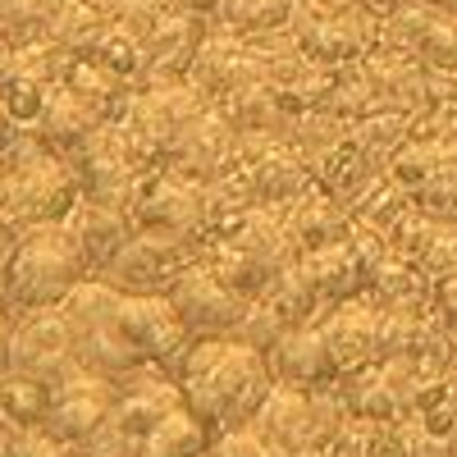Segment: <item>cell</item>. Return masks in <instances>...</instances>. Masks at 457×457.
<instances>
[{"label":"cell","instance_id":"cell-30","mask_svg":"<svg viewBox=\"0 0 457 457\" xmlns=\"http://www.w3.org/2000/svg\"><path fill=\"white\" fill-rule=\"evenodd\" d=\"M293 10H297V0H220L211 14V28L256 42V37H270V32L288 28Z\"/></svg>","mask_w":457,"mask_h":457},{"label":"cell","instance_id":"cell-4","mask_svg":"<svg viewBox=\"0 0 457 457\" xmlns=\"http://www.w3.org/2000/svg\"><path fill=\"white\" fill-rule=\"evenodd\" d=\"M73 170L83 179V197H96V202H110V206H124L133 202L137 183L161 170L165 161L156 156V146H151L129 120H110L101 124L79 151H73Z\"/></svg>","mask_w":457,"mask_h":457},{"label":"cell","instance_id":"cell-26","mask_svg":"<svg viewBox=\"0 0 457 457\" xmlns=\"http://www.w3.org/2000/svg\"><path fill=\"white\" fill-rule=\"evenodd\" d=\"M101 124H105L101 114L60 83V87L51 92L46 110H42V120H37V129H32L28 137H37L42 146H51L55 156H73V151H79Z\"/></svg>","mask_w":457,"mask_h":457},{"label":"cell","instance_id":"cell-1","mask_svg":"<svg viewBox=\"0 0 457 457\" xmlns=\"http://www.w3.org/2000/svg\"><path fill=\"white\" fill-rule=\"evenodd\" d=\"M183 407L206 421L211 435L252 426L265 394L275 389L270 357L243 338H193V348L174 366Z\"/></svg>","mask_w":457,"mask_h":457},{"label":"cell","instance_id":"cell-37","mask_svg":"<svg viewBox=\"0 0 457 457\" xmlns=\"http://www.w3.org/2000/svg\"><path fill=\"white\" fill-rule=\"evenodd\" d=\"M87 60H96V64L110 69V73H120L124 83L142 87V73H146V42H142L137 32H129L124 23H110L105 37L92 46Z\"/></svg>","mask_w":457,"mask_h":457},{"label":"cell","instance_id":"cell-35","mask_svg":"<svg viewBox=\"0 0 457 457\" xmlns=\"http://www.w3.org/2000/svg\"><path fill=\"white\" fill-rule=\"evenodd\" d=\"M46 407H51V385H46V379L23 375V370H5V375H0V411H5L10 426L42 430Z\"/></svg>","mask_w":457,"mask_h":457},{"label":"cell","instance_id":"cell-6","mask_svg":"<svg viewBox=\"0 0 457 457\" xmlns=\"http://www.w3.org/2000/svg\"><path fill=\"white\" fill-rule=\"evenodd\" d=\"M129 220L133 228H161V234L202 243L211 234V193L206 183L161 165L137 183V193L129 202Z\"/></svg>","mask_w":457,"mask_h":457},{"label":"cell","instance_id":"cell-49","mask_svg":"<svg viewBox=\"0 0 457 457\" xmlns=\"http://www.w3.org/2000/svg\"><path fill=\"white\" fill-rule=\"evenodd\" d=\"M14 247H19V228H14L5 215H0V288H5V270H10Z\"/></svg>","mask_w":457,"mask_h":457},{"label":"cell","instance_id":"cell-22","mask_svg":"<svg viewBox=\"0 0 457 457\" xmlns=\"http://www.w3.org/2000/svg\"><path fill=\"white\" fill-rule=\"evenodd\" d=\"M64 224L73 228V238H79L92 275H101L105 265L120 256V247L137 234L133 220L124 206H110V202H96V197H79L73 202V211L64 215Z\"/></svg>","mask_w":457,"mask_h":457},{"label":"cell","instance_id":"cell-7","mask_svg":"<svg viewBox=\"0 0 457 457\" xmlns=\"http://www.w3.org/2000/svg\"><path fill=\"white\" fill-rule=\"evenodd\" d=\"M197 247L193 238H179V234H161V228H137V234L120 247L101 279L114 284L120 293H170L174 279L197 261Z\"/></svg>","mask_w":457,"mask_h":457},{"label":"cell","instance_id":"cell-53","mask_svg":"<svg viewBox=\"0 0 457 457\" xmlns=\"http://www.w3.org/2000/svg\"><path fill=\"white\" fill-rule=\"evenodd\" d=\"M366 5H370V10H379V14H389L394 5H403V0H366Z\"/></svg>","mask_w":457,"mask_h":457},{"label":"cell","instance_id":"cell-21","mask_svg":"<svg viewBox=\"0 0 457 457\" xmlns=\"http://www.w3.org/2000/svg\"><path fill=\"white\" fill-rule=\"evenodd\" d=\"M279 211H284V228H288V243L297 247V256L320 252V247H334V243H348V238L357 234L353 211L343 206L338 197L320 193V187L302 193L297 202H288V206H279Z\"/></svg>","mask_w":457,"mask_h":457},{"label":"cell","instance_id":"cell-13","mask_svg":"<svg viewBox=\"0 0 457 457\" xmlns=\"http://www.w3.org/2000/svg\"><path fill=\"white\" fill-rule=\"evenodd\" d=\"M238 161H243V133L234 129V120H228L220 105H206L197 120L179 133V142L165 156L170 170L197 179V183L224 179L228 170H238Z\"/></svg>","mask_w":457,"mask_h":457},{"label":"cell","instance_id":"cell-46","mask_svg":"<svg viewBox=\"0 0 457 457\" xmlns=\"http://www.w3.org/2000/svg\"><path fill=\"white\" fill-rule=\"evenodd\" d=\"M430 312L457 334V275L435 279V288H430Z\"/></svg>","mask_w":457,"mask_h":457},{"label":"cell","instance_id":"cell-2","mask_svg":"<svg viewBox=\"0 0 457 457\" xmlns=\"http://www.w3.org/2000/svg\"><path fill=\"white\" fill-rule=\"evenodd\" d=\"M92 275V265L73 238V228L64 220L55 224H32L19 234V247L10 256L5 270V288L0 302L23 316V312H42V307H60V302Z\"/></svg>","mask_w":457,"mask_h":457},{"label":"cell","instance_id":"cell-12","mask_svg":"<svg viewBox=\"0 0 457 457\" xmlns=\"http://www.w3.org/2000/svg\"><path fill=\"white\" fill-rule=\"evenodd\" d=\"M120 403V379H105V375H92V370H73L64 375L60 385L51 389V407H46V421L42 430L55 439V444H83L105 416Z\"/></svg>","mask_w":457,"mask_h":457},{"label":"cell","instance_id":"cell-23","mask_svg":"<svg viewBox=\"0 0 457 457\" xmlns=\"http://www.w3.org/2000/svg\"><path fill=\"white\" fill-rule=\"evenodd\" d=\"M389 243L421 265V270L430 275V284L444 279V275H457V224L435 220V215H426L421 206H416V211L394 228Z\"/></svg>","mask_w":457,"mask_h":457},{"label":"cell","instance_id":"cell-33","mask_svg":"<svg viewBox=\"0 0 457 457\" xmlns=\"http://www.w3.org/2000/svg\"><path fill=\"white\" fill-rule=\"evenodd\" d=\"M457 165V146L448 142V137H435V133H411L407 137V146L394 156V165H389V174L403 183V187H411V193H421V187L430 183V179H439L444 170H453Z\"/></svg>","mask_w":457,"mask_h":457},{"label":"cell","instance_id":"cell-8","mask_svg":"<svg viewBox=\"0 0 457 457\" xmlns=\"http://www.w3.org/2000/svg\"><path fill=\"white\" fill-rule=\"evenodd\" d=\"M293 42L297 51L325 64V69H343L357 64L379 46V32H385V14L379 10H357V14H316V10H293Z\"/></svg>","mask_w":457,"mask_h":457},{"label":"cell","instance_id":"cell-36","mask_svg":"<svg viewBox=\"0 0 457 457\" xmlns=\"http://www.w3.org/2000/svg\"><path fill=\"white\" fill-rule=\"evenodd\" d=\"M55 87H60V83H42V79H32V73H23V69H14V64H5V73H0V101H5L10 120H14L23 133L37 129V120H42V110H46V101H51Z\"/></svg>","mask_w":457,"mask_h":457},{"label":"cell","instance_id":"cell-55","mask_svg":"<svg viewBox=\"0 0 457 457\" xmlns=\"http://www.w3.org/2000/svg\"><path fill=\"white\" fill-rule=\"evenodd\" d=\"M0 215H5V170H0Z\"/></svg>","mask_w":457,"mask_h":457},{"label":"cell","instance_id":"cell-3","mask_svg":"<svg viewBox=\"0 0 457 457\" xmlns=\"http://www.w3.org/2000/svg\"><path fill=\"white\" fill-rule=\"evenodd\" d=\"M5 220L19 228L32 224H55L73 211V202L83 197V179L73 170L69 156H55L51 146H42L37 137H19V146L5 161Z\"/></svg>","mask_w":457,"mask_h":457},{"label":"cell","instance_id":"cell-54","mask_svg":"<svg viewBox=\"0 0 457 457\" xmlns=\"http://www.w3.org/2000/svg\"><path fill=\"white\" fill-rule=\"evenodd\" d=\"M10 51H14V46L5 42V37H0V73H5V64H10Z\"/></svg>","mask_w":457,"mask_h":457},{"label":"cell","instance_id":"cell-41","mask_svg":"<svg viewBox=\"0 0 457 457\" xmlns=\"http://www.w3.org/2000/svg\"><path fill=\"white\" fill-rule=\"evenodd\" d=\"M325 110H334L338 120H348V124L366 120V114L375 110V92H370V79H366L361 60L357 64H343L334 73V92H329V105Z\"/></svg>","mask_w":457,"mask_h":457},{"label":"cell","instance_id":"cell-52","mask_svg":"<svg viewBox=\"0 0 457 457\" xmlns=\"http://www.w3.org/2000/svg\"><path fill=\"white\" fill-rule=\"evenodd\" d=\"M421 5H430V10H439V14H453V19H457V0H421Z\"/></svg>","mask_w":457,"mask_h":457},{"label":"cell","instance_id":"cell-16","mask_svg":"<svg viewBox=\"0 0 457 457\" xmlns=\"http://www.w3.org/2000/svg\"><path fill=\"white\" fill-rule=\"evenodd\" d=\"M187 79H193L211 101H224L228 92H238V87L265 79V51H261V42H247V37L215 32L211 28L206 46L197 51L193 73H187Z\"/></svg>","mask_w":457,"mask_h":457},{"label":"cell","instance_id":"cell-51","mask_svg":"<svg viewBox=\"0 0 457 457\" xmlns=\"http://www.w3.org/2000/svg\"><path fill=\"white\" fill-rule=\"evenodd\" d=\"M220 0H170V10H187V14H215Z\"/></svg>","mask_w":457,"mask_h":457},{"label":"cell","instance_id":"cell-27","mask_svg":"<svg viewBox=\"0 0 457 457\" xmlns=\"http://www.w3.org/2000/svg\"><path fill=\"white\" fill-rule=\"evenodd\" d=\"M348 211H353V224L357 228H375V234H394V228L416 211V193L411 187H403L394 174H379V179H370L361 193L348 202Z\"/></svg>","mask_w":457,"mask_h":457},{"label":"cell","instance_id":"cell-5","mask_svg":"<svg viewBox=\"0 0 457 457\" xmlns=\"http://www.w3.org/2000/svg\"><path fill=\"white\" fill-rule=\"evenodd\" d=\"M343 421H348V407L338 398V385L297 389V385H279V379H275V389L265 394L261 411L252 416V426L279 453H307V448L329 453Z\"/></svg>","mask_w":457,"mask_h":457},{"label":"cell","instance_id":"cell-9","mask_svg":"<svg viewBox=\"0 0 457 457\" xmlns=\"http://www.w3.org/2000/svg\"><path fill=\"white\" fill-rule=\"evenodd\" d=\"M165 297H170V307L179 312L183 329L193 338H224V334L234 338L238 325L252 312V297H243L238 288H228L215 270H206L202 261L187 265Z\"/></svg>","mask_w":457,"mask_h":457},{"label":"cell","instance_id":"cell-56","mask_svg":"<svg viewBox=\"0 0 457 457\" xmlns=\"http://www.w3.org/2000/svg\"><path fill=\"white\" fill-rule=\"evenodd\" d=\"M0 426H5V411H0Z\"/></svg>","mask_w":457,"mask_h":457},{"label":"cell","instance_id":"cell-28","mask_svg":"<svg viewBox=\"0 0 457 457\" xmlns=\"http://www.w3.org/2000/svg\"><path fill=\"white\" fill-rule=\"evenodd\" d=\"M64 87L79 96V101H87L101 120L110 124V120H124V110H129V101H133V83H124L120 73H110V69H101L96 60H73L69 64V73H64Z\"/></svg>","mask_w":457,"mask_h":457},{"label":"cell","instance_id":"cell-15","mask_svg":"<svg viewBox=\"0 0 457 457\" xmlns=\"http://www.w3.org/2000/svg\"><path fill=\"white\" fill-rule=\"evenodd\" d=\"M366 79H370V92H375V110H398V114H426L439 96L435 79L426 73V64L407 55V51H389V46H375L366 60Z\"/></svg>","mask_w":457,"mask_h":457},{"label":"cell","instance_id":"cell-38","mask_svg":"<svg viewBox=\"0 0 457 457\" xmlns=\"http://www.w3.org/2000/svg\"><path fill=\"white\" fill-rule=\"evenodd\" d=\"M60 0H0V37L10 46H28L51 37Z\"/></svg>","mask_w":457,"mask_h":457},{"label":"cell","instance_id":"cell-17","mask_svg":"<svg viewBox=\"0 0 457 457\" xmlns=\"http://www.w3.org/2000/svg\"><path fill=\"white\" fill-rule=\"evenodd\" d=\"M320 334L334 353V366H338V379L343 375H357L366 366L379 361V307L361 293V297H348L329 307L320 316Z\"/></svg>","mask_w":457,"mask_h":457},{"label":"cell","instance_id":"cell-19","mask_svg":"<svg viewBox=\"0 0 457 457\" xmlns=\"http://www.w3.org/2000/svg\"><path fill=\"white\" fill-rule=\"evenodd\" d=\"M297 275L307 279V288L320 297V307H338L348 297H361L366 284H370V261L366 252L348 238V243H334V247H320V252H307L297 256Z\"/></svg>","mask_w":457,"mask_h":457},{"label":"cell","instance_id":"cell-34","mask_svg":"<svg viewBox=\"0 0 457 457\" xmlns=\"http://www.w3.org/2000/svg\"><path fill=\"white\" fill-rule=\"evenodd\" d=\"M211 439L215 435L206 430V421H197L187 407H174L165 421L142 439V453L137 457H206Z\"/></svg>","mask_w":457,"mask_h":457},{"label":"cell","instance_id":"cell-47","mask_svg":"<svg viewBox=\"0 0 457 457\" xmlns=\"http://www.w3.org/2000/svg\"><path fill=\"white\" fill-rule=\"evenodd\" d=\"M37 439L42 430H19V426H0V457H37Z\"/></svg>","mask_w":457,"mask_h":457},{"label":"cell","instance_id":"cell-18","mask_svg":"<svg viewBox=\"0 0 457 457\" xmlns=\"http://www.w3.org/2000/svg\"><path fill=\"white\" fill-rule=\"evenodd\" d=\"M265 357H270V370H275L279 385H297V389L338 385V366H334V353L320 334V320L284 329Z\"/></svg>","mask_w":457,"mask_h":457},{"label":"cell","instance_id":"cell-20","mask_svg":"<svg viewBox=\"0 0 457 457\" xmlns=\"http://www.w3.org/2000/svg\"><path fill=\"white\" fill-rule=\"evenodd\" d=\"M211 37V14H187L170 10L165 23L146 37V73L142 83H165V79H187L197 51Z\"/></svg>","mask_w":457,"mask_h":457},{"label":"cell","instance_id":"cell-43","mask_svg":"<svg viewBox=\"0 0 457 457\" xmlns=\"http://www.w3.org/2000/svg\"><path fill=\"white\" fill-rule=\"evenodd\" d=\"M110 5V14H114V23H124L129 32H137L142 42L151 32H156L161 23H165V14H170V0H105Z\"/></svg>","mask_w":457,"mask_h":457},{"label":"cell","instance_id":"cell-50","mask_svg":"<svg viewBox=\"0 0 457 457\" xmlns=\"http://www.w3.org/2000/svg\"><path fill=\"white\" fill-rule=\"evenodd\" d=\"M19 137H23V129L10 120V110H5V101H0V161L10 156V151L19 146Z\"/></svg>","mask_w":457,"mask_h":457},{"label":"cell","instance_id":"cell-14","mask_svg":"<svg viewBox=\"0 0 457 457\" xmlns=\"http://www.w3.org/2000/svg\"><path fill=\"white\" fill-rule=\"evenodd\" d=\"M10 370L37 375L55 389L64 375L79 370L73 357V329L64 320L60 307H42V312H23L14 320V353H10Z\"/></svg>","mask_w":457,"mask_h":457},{"label":"cell","instance_id":"cell-40","mask_svg":"<svg viewBox=\"0 0 457 457\" xmlns=\"http://www.w3.org/2000/svg\"><path fill=\"white\" fill-rule=\"evenodd\" d=\"M348 120H338L334 110H307V114H297V124H293V146L302 151L307 161H316L320 151L338 146V142H348Z\"/></svg>","mask_w":457,"mask_h":457},{"label":"cell","instance_id":"cell-24","mask_svg":"<svg viewBox=\"0 0 457 457\" xmlns=\"http://www.w3.org/2000/svg\"><path fill=\"white\" fill-rule=\"evenodd\" d=\"M430 275L416 265L407 252H398L394 243H385L370 256V284L366 297L375 307H430Z\"/></svg>","mask_w":457,"mask_h":457},{"label":"cell","instance_id":"cell-39","mask_svg":"<svg viewBox=\"0 0 457 457\" xmlns=\"http://www.w3.org/2000/svg\"><path fill=\"white\" fill-rule=\"evenodd\" d=\"M426 338V307H379V361L416 357Z\"/></svg>","mask_w":457,"mask_h":457},{"label":"cell","instance_id":"cell-45","mask_svg":"<svg viewBox=\"0 0 457 457\" xmlns=\"http://www.w3.org/2000/svg\"><path fill=\"white\" fill-rule=\"evenodd\" d=\"M416 206H421L426 215H435V220L457 224V165L444 170L439 179H430L421 193H416Z\"/></svg>","mask_w":457,"mask_h":457},{"label":"cell","instance_id":"cell-25","mask_svg":"<svg viewBox=\"0 0 457 457\" xmlns=\"http://www.w3.org/2000/svg\"><path fill=\"white\" fill-rule=\"evenodd\" d=\"M228 120H234V129L243 137H261V142H275V137H293V124H297V114L275 96L270 83H247L238 92H228L224 101H215Z\"/></svg>","mask_w":457,"mask_h":457},{"label":"cell","instance_id":"cell-31","mask_svg":"<svg viewBox=\"0 0 457 457\" xmlns=\"http://www.w3.org/2000/svg\"><path fill=\"white\" fill-rule=\"evenodd\" d=\"M114 23L105 0H60L55 23H51V42H60L73 60L92 55V46L105 37V28Z\"/></svg>","mask_w":457,"mask_h":457},{"label":"cell","instance_id":"cell-44","mask_svg":"<svg viewBox=\"0 0 457 457\" xmlns=\"http://www.w3.org/2000/svg\"><path fill=\"white\" fill-rule=\"evenodd\" d=\"M403 430H407L411 457H457V430H439V426L421 421V416H407Z\"/></svg>","mask_w":457,"mask_h":457},{"label":"cell","instance_id":"cell-29","mask_svg":"<svg viewBox=\"0 0 457 457\" xmlns=\"http://www.w3.org/2000/svg\"><path fill=\"white\" fill-rule=\"evenodd\" d=\"M411 129H416L411 114H398V110H370L366 120H357V124L348 129V142L361 151V156H366L379 174H389V165H394L398 151L407 146Z\"/></svg>","mask_w":457,"mask_h":457},{"label":"cell","instance_id":"cell-10","mask_svg":"<svg viewBox=\"0 0 457 457\" xmlns=\"http://www.w3.org/2000/svg\"><path fill=\"white\" fill-rule=\"evenodd\" d=\"M114 325H120V334L133 343V353L146 366H161L170 375L183 361V353L193 348V334L183 329V320L170 307L165 293H124L120 312H114Z\"/></svg>","mask_w":457,"mask_h":457},{"label":"cell","instance_id":"cell-42","mask_svg":"<svg viewBox=\"0 0 457 457\" xmlns=\"http://www.w3.org/2000/svg\"><path fill=\"white\" fill-rule=\"evenodd\" d=\"M206 457H288V453H279L256 426H238V430L215 435L211 448H206Z\"/></svg>","mask_w":457,"mask_h":457},{"label":"cell","instance_id":"cell-48","mask_svg":"<svg viewBox=\"0 0 457 457\" xmlns=\"http://www.w3.org/2000/svg\"><path fill=\"white\" fill-rule=\"evenodd\" d=\"M14 312L5 307V302H0V375L10 370V353H14Z\"/></svg>","mask_w":457,"mask_h":457},{"label":"cell","instance_id":"cell-11","mask_svg":"<svg viewBox=\"0 0 457 457\" xmlns=\"http://www.w3.org/2000/svg\"><path fill=\"white\" fill-rule=\"evenodd\" d=\"M215 105L193 79H165V83H142L124 110V120L156 146V156L165 161L170 146L179 142V133L197 120V114Z\"/></svg>","mask_w":457,"mask_h":457},{"label":"cell","instance_id":"cell-32","mask_svg":"<svg viewBox=\"0 0 457 457\" xmlns=\"http://www.w3.org/2000/svg\"><path fill=\"white\" fill-rule=\"evenodd\" d=\"M312 174H316V187H320V193L338 197L343 206H348V202L361 193V187H366L370 179H379V170L361 156V151H357L353 142H338V146L320 151V156L312 161Z\"/></svg>","mask_w":457,"mask_h":457}]
</instances>
